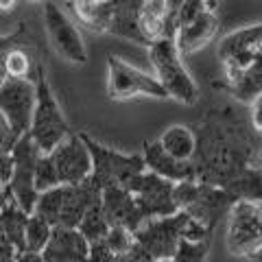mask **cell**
<instances>
[{
    "mask_svg": "<svg viewBox=\"0 0 262 262\" xmlns=\"http://www.w3.org/2000/svg\"><path fill=\"white\" fill-rule=\"evenodd\" d=\"M182 0H142L138 11V31L149 46L158 39L173 35L175 37V13Z\"/></svg>",
    "mask_w": 262,
    "mask_h": 262,
    "instance_id": "9a60e30c",
    "label": "cell"
},
{
    "mask_svg": "<svg viewBox=\"0 0 262 262\" xmlns=\"http://www.w3.org/2000/svg\"><path fill=\"white\" fill-rule=\"evenodd\" d=\"M37 103V88L31 79H9L0 85V114L11 122L20 138L29 134Z\"/></svg>",
    "mask_w": 262,
    "mask_h": 262,
    "instance_id": "30bf717a",
    "label": "cell"
},
{
    "mask_svg": "<svg viewBox=\"0 0 262 262\" xmlns=\"http://www.w3.org/2000/svg\"><path fill=\"white\" fill-rule=\"evenodd\" d=\"M53 225L48 223L44 216L39 214H33L29 216V223H27V232H24V251H33V253H42L46 249L48 241L53 236Z\"/></svg>",
    "mask_w": 262,
    "mask_h": 262,
    "instance_id": "44dd1931",
    "label": "cell"
},
{
    "mask_svg": "<svg viewBox=\"0 0 262 262\" xmlns=\"http://www.w3.org/2000/svg\"><path fill=\"white\" fill-rule=\"evenodd\" d=\"M103 190L92 179L79 186H59L55 190L39 194L35 214L44 216L53 227H79L85 212L101 203Z\"/></svg>",
    "mask_w": 262,
    "mask_h": 262,
    "instance_id": "6da1fadb",
    "label": "cell"
},
{
    "mask_svg": "<svg viewBox=\"0 0 262 262\" xmlns=\"http://www.w3.org/2000/svg\"><path fill=\"white\" fill-rule=\"evenodd\" d=\"M203 3H206V5L210 7V9H214V11H216V9H219V5L223 3V0H203Z\"/></svg>",
    "mask_w": 262,
    "mask_h": 262,
    "instance_id": "e575fe53",
    "label": "cell"
},
{
    "mask_svg": "<svg viewBox=\"0 0 262 262\" xmlns=\"http://www.w3.org/2000/svg\"><path fill=\"white\" fill-rule=\"evenodd\" d=\"M262 53V22L232 31L219 42V59L223 72H243L258 59Z\"/></svg>",
    "mask_w": 262,
    "mask_h": 262,
    "instance_id": "5bb4252c",
    "label": "cell"
},
{
    "mask_svg": "<svg viewBox=\"0 0 262 262\" xmlns=\"http://www.w3.org/2000/svg\"><path fill=\"white\" fill-rule=\"evenodd\" d=\"M61 182H59V175H57V168L53 160L48 155H42L37 162V168H35V188L39 194H44L48 190H55L59 188Z\"/></svg>",
    "mask_w": 262,
    "mask_h": 262,
    "instance_id": "cb8c5ba5",
    "label": "cell"
},
{
    "mask_svg": "<svg viewBox=\"0 0 262 262\" xmlns=\"http://www.w3.org/2000/svg\"><path fill=\"white\" fill-rule=\"evenodd\" d=\"M155 262H175L173 258H164V260H155Z\"/></svg>",
    "mask_w": 262,
    "mask_h": 262,
    "instance_id": "8d00e7d4",
    "label": "cell"
},
{
    "mask_svg": "<svg viewBox=\"0 0 262 262\" xmlns=\"http://www.w3.org/2000/svg\"><path fill=\"white\" fill-rule=\"evenodd\" d=\"M110 221L107 216L103 214V208H101V203H96L94 208H90L85 212V216L83 221L79 223V232L85 236V241L88 243H98V241H105V236H107L110 232Z\"/></svg>",
    "mask_w": 262,
    "mask_h": 262,
    "instance_id": "7402d4cb",
    "label": "cell"
},
{
    "mask_svg": "<svg viewBox=\"0 0 262 262\" xmlns=\"http://www.w3.org/2000/svg\"><path fill=\"white\" fill-rule=\"evenodd\" d=\"M149 61L153 66L155 79L166 90L168 98L184 105H194L199 101V85L184 66V57L179 53L173 35H166L149 44Z\"/></svg>",
    "mask_w": 262,
    "mask_h": 262,
    "instance_id": "7a4b0ae2",
    "label": "cell"
},
{
    "mask_svg": "<svg viewBox=\"0 0 262 262\" xmlns=\"http://www.w3.org/2000/svg\"><path fill=\"white\" fill-rule=\"evenodd\" d=\"M85 262H116V256L107 247V243L98 241V243H90V253Z\"/></svg>",
    "mask_w": 262,
    "mask_h": 262,
    "instance_id": "f1b7e54d",
    "label": "cell"
},
{
    "mask_svg": "<svg viewBox=\"0 0 262 262\" xmlns=\"http://www.w3.org/2000/svg\"><path fill=\"white\" fill-rule=\"evenodd\" d=\"M5 190H7V184H3V182H0V199H3V194H5Z\"/></svg>",
    "mask_w": 262,
    "mask_h": 262,
    "instance_id": "d590c367",
    "label": "cell"
},
{
    "mask_svg": "<svg viewBox=\"0 0 262 262\" xmlns=\"http://www.w3.org/2000/svg\"><path fill=\"white\" fill-rule=\"evenodd\" d=\"M44 29L48 35V42L53 44L57 55L66 59L68 63H85L88 61V48L81 37V31L72 18L66 13L59 5H55L53 0H44Z\"/></svg>",
    "mask_w": 262,
    "mask_h": 262,
    "instance_id": "9c48e42d",
    "label": "cell"
},
{
    "mask_svg": "<svg viewBox=\"0 0 262 262\" xmlns=\"http://www.w3.org/2000/svg\"><path fill=\"white\" fill-rule=\"evenodd\" d=\"M249 118H251V127L258 134H262V94L249 103Z\"/></svg>",
    "mask_w": 262,
    "mask_h": 262,
    "instance_id": "4dcf8cb0",
    "label": "cell"
},
{
    "mask_svg": "<svg viewBox=\"0 0 262 262\" xmlns=\"http://www.w3.org/2000/svg\"><path fill=\"white\" fill-rule=\"evenodd\" d=\"M48 158L55 164L61 186H79L92 177V153L81 134H70L55 151L48 153Z\"/></svg>",
    "mask_w": 262,
    "mask_h": 262,
    "instance_id": "4fadbf2b",
    "label": "cell"
},
{
    "mask_svg": "<svg viewBox=\"0 0 262 262\" xmlns=\"http://www.w3.org/2000/svg\"><path fill=\"white\" fill-rule=\"evenodd\" d=\"M158 142L170 158H175L179 162H190L196 153V136L186 125H170L160 136Z\"/></svg>",
    "mask_w": 262,
    "mask_h": 262,
    "instance_id": "ffe728a7",
    "label": "cell"
},
{
    "mask_svg": "<svg viewBox=\"0 0 262 262\" xmlns=\"http://www.w3.org/2000/svg\"><path fill=\"white\" fill-rule=\"evenodd\" d=\"M90 243L75 227H55L42 256L46 262H85Z\"/></svg>",
    "mask_w": 262,
    "mask_h": 262,
    "instance_id": "e0dca14e",
    "label": "cell"
},
{
    "mask_svg": "<svg viewBox=\"0 0 262 262\" xmlns=\"http://www.w3.org/2000/svg\"><path fill=\"white\" fill-rule=\"evenodd\" d=\"M24 33H27V27L22 24V27L15 31L13 35H0V85H3V81L7 79V72H5V57H7V53H9L11 48L24 44V42H22Z\"/></svg>",
    "mask_w": 262,
    "mask_h": 262,
    "instance_id": "4316f807",
    "label": "cell"
},
{
    "mask_svg": "<svg viewBox=\"0 0 262 262\" xmlns=\"http://www.w3.org/2000/svg\"><path fill=\"white\" fill-rule=\"evenodd\" d=\"M11 155H13V177L7 188H9L15 203L27 214H33L37 206V199H39V192L35 188V168L44 153L37 149V144L27 134L20 138V142L15 144Z\"/></svg>",
    "mask_w": 262,
    "mask_h": 262,
    "instance_id": "ba28073f",
    "label": "cell"
},
{
    "mask_svg": "<svg viewBox=\"0 0 262 262\" xmlns=\"http://www.w3.org/2000/svg\"><path fill=\"white\" fill-rule=\"evenodd\" d=\"M208 258V241H186L182 238L175 251V262H206Z\"/></svg>",
    "mask_w": 262,
    "mask_h": 262,
    "instance_id": "484cf974",
    "label": "cell"
},
{
    "mask_svg": "<svg viewBox=\"0 0 262 262\" xmlns=\"http://www.w3.org/2000/svg\"><path fill=\"white\" fill-rule=\"evenodd\" d=\"M83 140L88 144L90 153H92V182L105 190L110 186H127L131 179H136L138 175H142L146 170V164L142 155L136 153H120L114 151L110 146L98 144L96 140H92L88 134H81Z\"/></svg>",
    "mask_w": 262,
    "mask_h": 262,
    "instance_id": "5b68a950",
    "label": "cell"
},
{
    "mask_svg": "<svg viewBox=\"0 0 262 262\" xmlns=\"http://www.w3.org/2000/svg\"><path fill=\"white\" fill-rule=\"evenodd\" d=\"M5 72L9 79H31L35 81L33 77V57L27 51V46L20 44L11 48L5 57Z\"/></svg>",
    "mask_w": 262,
    "mask_h": 262,
    "instance_id": "603a6c76",
    "label": "cell"
},
{
    "mask_svg": "<svg viewBox=\"0 0 262 262\" xmlns=\"http://www.w3.org/2000/svg\"><path fill=\"white\" fill-rule=\"evenodd\" d=\"M225 85L229 94L243 103H251L262 94V53L247 70L243 72H225Z\"/></svg>",
    "mask_w": 262,
    "mask_h": 262,
    "instance_id": "d6986e66",
    "label": "cell"
},
{
    "mask_svg": "<svg viewBox=\"0 0 262 262\" xmlns=\"http://www.w3.org/2000/svg\"><path fill=\"white\" fill-rule=\"evenodd\" d=\"M15 262H46V258L42 256V253L22 251V253H18V258H15Z\"/></svg>",
    "mask_w": 262,
    "mask_h": 262,
    "instance_id": "1f68e13d",
    "label": "cell"
},
{
    "mask_svg": "<svg viewBox=\"0 0 262 262\" xmlns=\"http://www.w3.org/2000/svg\"><path fill=\"white\" fill-rule=\"evenodd\" d=\"M101 208L107 216L110 225H122L136 234V229L144 223V216L138 203L125 186H110L101 194Z\"/></svg>",
    "mask_w": 262,
    "mask_h": 262,
    "instance_id": "2e32d148",
    "label": "cell"
},
{
    "mask_svg": "<svg viewBox=\"0 0 262 262\" xmlns=\"http://www.w3.org/2000/svg\"><path fill=\"white\" fill-rule=\"evenodd\" d=\"M225 241L236 256H251L262 247V201H236L229 208Z\"/></svg>",
    "mask_w": 262,
    "mask_h": 262,
    "instance_id": "52a82bcc",
    "label": "cell"
},
{
    "mask_svg": "<svg viewBox=\"0 0 262 262\" xmlns=\"http://www.w3.org/2000/svg\"><path fill=\"white\" fill-rule=\"evenodd\" d=\"M107 94L112 101H127L136 96L168 98L155 75H149L114 55L107 57Z\"/></svg>",
    "mask_w": 262,
    "mask_h": 262,
    "instance_id": "8992f818",
    "label": "cell"
},
{
    "mask_svg": "<svg viewBox=\"0 0 262 262\" xmlns=\"http://www.w3.org/2000/svg\"><path fill=\"white\" fill-rule=\"evenodd\" d=\"M142 158H144V164H146V170H151V173L168 179V182H173V184L186 182V179H196V168L192 166V164L170 158V155L160 146L158 140L144 144Z\"/></svg>",
    "mask_w": 262,
    "mask_h": 262,
    "instance_id": "ac0fdd59",
    "label": "cell"
},
{
    "mask_svg": "<svg viewBox=\"0 0 262 262\" xmlns=\"http://www.w3.org/2000/svg\"><path fill=\"white\" fill-rule=\"evenodd\" d=\"M249 260H251V262H262V247H260L258 251H253L251 256H249Z\"/></svg>",
    "mask_w": 262,
    "mask_h": 262,
    "instance_id": "836d02e7",
    "label": "cell"
},
{
    "mask_svg": "<svg viewBox=\"0 0 262 262\" xmlns=\"http://www.w3.org/2000/svg\"><path fill=\"white\" fill-rule=\"evenodd\" d=\"M116 262H155V258L142 247L140 243L136 241V243H134V247H131L129 251H125L122 256H118Z\"/></svg>",
    "mask_w": 262,
    "mask_h": 262,
    "instance_id": "f546056e",
    "label": "cell"
},
{
    "mask_svg": "<svg viewBox=\"0 0 262 262\" xmlns=\"http://www.w3.org/2000/svg\"><path fill=\"white\" fill-rule=\"evenodd\" d=\"M186 219H188V212H177L173 216L146 219L144 223L136 229L134 236L155 260L173 258L179 243L184 238Z\"/></svg>",
    "mask_w": 262,
    "mask_h": 262,
    "instance_id": "8fae6325",
    "label": "cell"
},
{
    "mask_svg": "<svg viewBox=\"0 0 262 262\" xmlns=\"http://www.w3.org/2000/svg\"><path fill=\"white\" fill-rule=\"evenodd\" d=\"M105 243H107V247L112 249L114 256H122L125 251H129L131 247H134V243H136V236L131 229L127 227H122V225H112L110 227V232L107 236H105Z\"/></svg>",
    "mask_w": 262,
    "mask_h": 262,
    "instance_id": "d4e9b609",
    "label": "cell"
},
{
    "mask_svg": "<svg viewBox=\"0 0 262 262\" xmlns=\"http://www.w3.org/2000/svg\"><path fill=\"white\" fill-rule=\"evenodd\" d=\"M20 142V136L13 131L11 127V122L7 120L3 114H0V153H5V155H11L13 149H15V144Z\"/></svg>",
    "mask_w": 262,
    "mask_h": 262,
    "instance_id": "83f0119b",
    "label": "cell"
},
{
    "mask_svg": "<svg viewBox=\"0 0 262 262\" xmlns=\"http://www.w3.org/2000/svg\"><path fill=\"white\" fill-rule=\"evenodd\" d=\"M173 186L175 184L168 182V179L155 175L151 170H144L142 175L131 179L125 188L134 194L138 208H140L142 216L146 221V219L173 216L179 212L173 201Z\"/></svg>",
    "mask_w": 262,
    "mask_h": 262,
    "instance_id": "7c38bea8",
    "label": "cell"
},
{
    "mask_svg": "<svg viewBox=\"0 0 262 262\" xmlns=\"http://www.w3.org/2000/svg\"><path fill=\"white\" fill-rule=\"evenodd\" d=\"M219 31L216 11L203 0H182L175 13V44L182 57L206 48Z\"/></svg>",
    "mask_w": 262,
    "mask_h": 262,
    "instance_id": "277c9868",
    "label": "cell"
},
{
    "mask_svg": "<svg viewBox=\"0 0 262 262\" xmlns=\"http://www.w3.org/2000/svg\"><path fill=\"white\" fill-rule=\"evenodd\" d=\"M35 88H37V103H35V114H33L29 136H31V140L37 144V149L44 155H48L51 151H55L72 131L68 127V120H66L59 103H57L55 92H53L51 83H48L44 70L37 75Z\"/></svg>",
    "mask_w": 262,
    "mask_h": 262,
    "instance_id": "3957f363",
    "label": "cell"
},
{
    "mask_svg": "<svg viewBox=\"0 0 262 262\" xmlns=\"http://www.w3.org/2000/svg\"><path fill=\"white\" fill-rule=\"evenodd\" d=\"M15 3H18V0H0V11H11L13 7H15Z\"/></svg>",
    "mask_w": 262,
    "mask_h": 262,
    "instance_id": "d6a6232c",
    "label": "cell"
}]
</instances>
